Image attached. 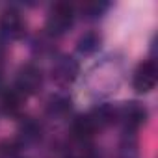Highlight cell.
<instances>
[{"mask_svg":"<svg viewBox=\"0 0 158 158\" xmlns=\"http://www.w3.org/2000/svg\"><path fill=\"white\" fill-rule=\"evenodd\" d=\"M74 23V8L67 2H56L48 10L47 17V30L52 35L65 34Z\"/></svg>","mask_w":158,"mask_h":158,"instance_id":"1","label":"cell"},{"mask_svg":"<svg viewBox=\"0 0 158 158\" xmlns=\"http://www.w3.org/2000/svg\"><path fill=\"white\" fill-rule=\"evenodd\" d=\"M43 86V73L37 65L34 63H24L15 76V89L21 91L24 97L26 95H34L41 89Z\"/></svg>","mask_w":158,"mask_h":158,"instance_id":"2","label":"cell"},{"mask_svg":"<svg viewBox=\"0 0 158 158\" xmlns=\"http://www.w3.org/2000/svg\"><path fill=\"white\" fill-rule=\"evenodd\" d=\"M158 82V65L154 60L141 61L132 76V86L138 93H151Z\"/></svg>","mask_w":158,"mask_h":158,"instance_id":"3","label":"cell"},{"mask_svg":"<svg viewBox=\"0 0 158 158\" xmlns=\"http://www.w3.org/2000/svg\"><path fill=\"white\" fill-rule=\"evenodd\" d=\"M78 73H80V65L73 56H60L54 60L50 67V76L52 80L60 86H69L76 80Z\"/></svg>","mask_w":158,"mask_h":158,"instance_id":"4","label":"cell"},{"mask_svg":"<svg viewBox=\"0 0 158 158\" xmlns=\"http://www.w3.org/2000/svg\"><path fill=\"white\" fill-rule=\"evenodd\" d=\"M117 108V119L127 130H136L139 128L145 121H147V108L139 102H125L123 106H115Z\"/></svg>","mask_w":158,"mask_h":158,"instance_id":"5","label":"cell"},{"mask_svg":"<svg viewBox=\"0 0 158 158\" xmlns=\"http://www.w3.org/2000/svg\"><path fill=\"white\" fill-rule=\"evenodd\" d=\"M0 32L8 39H19L24 35V21L19 10L10 6L0 13Z\"/></svg>","mask_w":158,"mask_h":158,"instance_id":"6","label":"cell"},{"mask_svg":"<svg viewBox=\"0 0 158 158\" xmlns=\"http://www.w3.org/2000/svg\"><path fill=\"white\" fill-rule=\"evenodd\" d=\"M97 130H101V127H99L97 119L93 117V114L78 115V117L73 121V125H71V134H73V138H74L76 141H82V143L89 141V139L97 134Z\"/></svg>","mask_w":158,"mask_h":158,"instance_id":"7","label":"cell"},{"mask_svg":"<svg viewBox=\"0 0 158 158\" xmlns=\"http://www.w3.org/2000/svg\"><path fill=\"white\" fill-rule=\"evenodd\" d=\"M23 102H24V95L21 91H17L15 88L6 89L0 95V110L8 115H17L23 108Z\"/></svg>","mask_w":158,"mask_h":158,"instance_id":"8","label":"cell"},{"mask_svg":"<svg viewBox=\"0 0 158 158\" xmlns=\"http://www.w3.org/2000/svg\"><path fill=\"white\" fill-rule=\"evenodd\" d=\"M99 47H101V35H99L97 32H86V34H82L80 39H78V43H76L78 52H80V54H86V56L97 52Z\"/></svg>","mask_w":158,"mask_h":158,"instance_id":"9","label":"cell"},{"mask_svg":"<svg viewBox=\"0 0 158 158\" xmlns=\"http://www.w3.org/2000/svg\"><path fill=\"white\" fill-rule=\"evenodd\" d=\"M69 110H71V99H67L65 95H54L47 102V114L52 117L65 115Z\"/></svg>","mask_w":158,"mask_h":158,"instance_id":"10","label":"cell"},{"mask_svg":"<svg viewBox=\"0 0 158 158\" xmlns=\"http://www.w3.org/2000/svg\"><path fill=\"white\" fill-rule=\"evenodd\" d=\"M21 136L24 138V141H35V139L41 138V127H39L35 121L28 119V121H24V125L21 127Z\"/></svg>","mask_w":158,"mask_h":158,"instance_id":"11","label":"cell"},{"mask_svg":"<svg viewBox=\"0 0 158 158\" xmlns=\"http://www.w3.org/2000/svg\"><path fill=\"white\" fill-rule=\"evenodd\" d=\"M106 8H108V4H104V2H88L82 6V11L88 19H95V17H101L106 11Z\"/></svg>","mask_w":158,"mask_h":158,"instance_id":"12","label":"cell"},{"mask_svg":"<svg viewBox=\"0 0 158 158\" xmlns=\"http://www.w3.org/2000/svg\"><path fill=\"white\" fill-rule=\"evenodd\" d=\"M19 154V143L11 139L0 141V158H17Z\"/></svg>","mask_w":158,"mask_h":158,"instance_id":"13","label":"cell"},{"mask_svg":"<svg viewBox=\"0 0 158 158\" xmlns=\"http://www.w3.org/2000/svg\"><path fill=\"white\" fill-rule=\"evenodd\" d=\"M71 158H99L93 151H89V149H84V151H80L78 154H73Z\"/></svg>","mask_w":158,"mask_h":158,"instance_id":"14","label":"cell"},{"mask_svg":"<svg viewBox=\"0 0 158 158\" xmlns=\"http://www.w3.org/2000/svg\"><path fill=\"white\" fill-rule=\"evenodd\" d=\"M0 89H2V74H0Z\"/></svg>","mask_w":158,"mask_h":158,"instance_id":"15","label":"cell"}]
</instances>
